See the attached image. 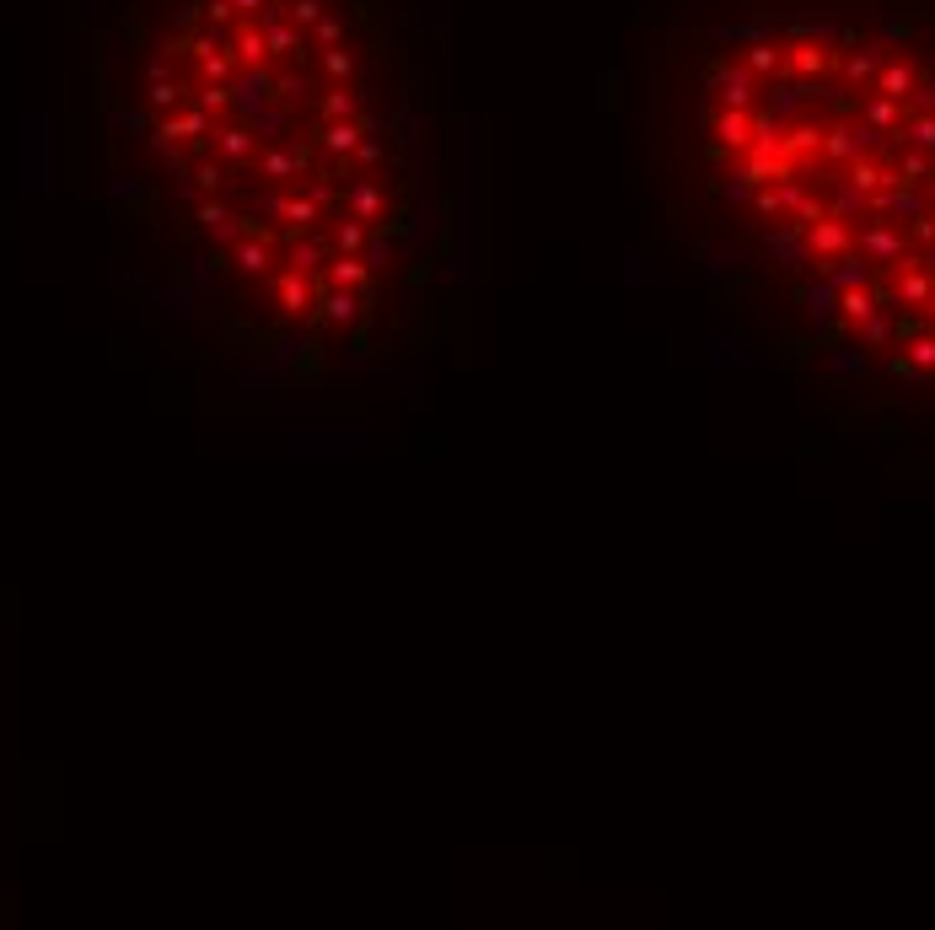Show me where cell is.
<instances>
[{
    "label": "cell",
    "instance_id": "obj_1",
    "mask_svg": "<svg viewBox=\"0 0 935 930\" xmlns=\"http://www.w3.org/2000/svg\"><path fill=\"white\" fill-rule=\"evenodd\" d=\"M103 194L275 388L404 366L447 323L457 205L398 0H97Z\"/></svg>",
    "mask_w": 935,
    "mask_h": 930
},
{
    "label": "cell",
    "instance_id": "obj_2",
    "mask_svg": "<svg viewBox=\"0 0 935 930\" xmlns=\"http://www.w3.org/2000/svg\"><path fill=\"white\" fill-rule=\"evenodd\" d=\"M651 173L780 366L871 414L935 409V0H688Z\"/></svg>",
    "mask_w": 935,
    "mask_h": 930
}]
</instances>
